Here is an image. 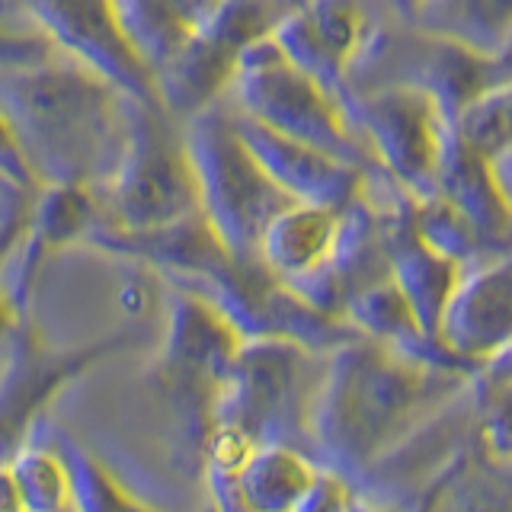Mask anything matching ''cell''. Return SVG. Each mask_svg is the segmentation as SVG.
Returning <instances> with one entry per match:
<instances>
[{
    "instance_id": "obj_22",
    "label": "cell",
    "mask_w": 512,
    "mask_h": 512,
    "mask_svg": "<svg viewBox=\"0 0 512 512\" xmlns=\"http://www.w3.org/2000/svg\"><path fill=\"white\" fill-rule=\"evenodd\" d=\"M32 202V199H29ZM26 215H29V205L23 208V212H16L10 218L0 221V266H4L10 260V253L16 250V244H20L23 237V228H26Z\"/></svg>"
},
{
    "instance_id": "obj_8",
    "label": "cell",
    "mask_w": 512,
    "mask_h": 512,
    "mask_svg": "<svg viewBox=\"0 0 512 512\" xmlns=\"http://www.w3.org/2000/svg\"><path fill=\"white\" fill-rule=\"evenodd\" d=\"M234 125L244 144L253 151V157L260 160V167L269 173V180L292 202L324 205L343 212V208H349L365 192V180L372 170H362L343 157H333L314 148V144L272 132V128L247 119L237 109H234Z\"/></svg>"
},
{
    "instance_id": "obj_7",
    "label": "cell",
    "mask_w": 512,
    "mask_h": 512,
    "mask_svg": "<svg viewBox=\"0 0 512 512\" xmlns=\"http://www.w3.org/2000/svg\"><path fill=\"white\" fill-rule=\"evenodd\" d=\"M375 32L362 0H304L272 29L282 55L333 96H346L349 68Z\"/></svg>"
},
{
    "instance_id": "obj_26",
    "label": "cell",
    "mask_w": 512,
    "mask_h": 512,
    "mask_svg": "<svg viewBox=\"0 0 512 512\" xmlns=\"http://www.w3.org/2000/svg\"><path fill=\"white\" fill-rule=\"evenodd\" d=\"M388 4L397 10V16H400V20H407V16L416 10V7H420L423 4V0H388Z\"/></svg>"
},
{
    "instance_id": "obj_14",
    "label": "cell",
    "mask_w": 512,
    "mask_h": 512,
    "mask_svg": "<svg viewBox=\"0 0 512 512\" xmlns=\"http://www.w3.org/2000/svg\"><path fill=\"white\" fill-rule=\"evenodd\" d=\"M404 23L480 58L512 48V0H423Z\"/></svg>"
},
{
    "instance_id": "obj_25",
    "label": "cell",
    "mask_w": 512,
    "mask_h": 512,
    "mask_svg": "<svg viewBox=\"0 0 512 512\" xmlns=\"http://www.w3.org/2000/svg\"><path fill=\"white\" fill-rule=\"evenodd\" d=\"M0 512H23L20 484L10 480L7 474H0Z\"/></svg>"
},
{
    "instance_id": "obj_17",
    "label": "cell",
    "mask_w": 512,
    "mask_h": 512,
    "mask_svg": "<svg viewBox=\"0 0 512 512\" xmlns=\"http://www.w3.org/2000/svg\"><path fill=\"white\" fill-rule=\"evenodd\" d=\"M452 128L464 144H471L484 157L512 148V77L464 103L452 116Z\"/></svg>"
},
{
    "instance_id": "obj_10",
    "label": "cell",
    "mask_w": 512,
    "mask_h": 512,
    "mask_svg": "<svg viewBox=\"0 0 512 512\" xmlns=\"http://www.w3.org/2000/svg\"><path fill=\"white\" fill-rule=\"evenodd\" d=\"M106 224L100 189L90 186H39L29 202L26 228L10 260H16V288H26L48 253L84 247L90 234Z\"/></svg>"
},
{
    "instance_id": "obj_6",
    "label": "cell",
    "mask_w": 512,
    "mask_h": 512,
    "mask_svg": "<svg viewBox=\"0 0 512 512\" xmlns=\"http://www.w3.org/2000/svg\"><path fill=\"white\" fill-rule=\"evenodd\" d=\"M58 55L103 77L128 100H157L154 71L128 39L112 0H16Z\"/></svg>"
},
{
    "instance_id": "obj_13",
    "label": "cell",
    "mask_w": 512,
    "mask_h": 512,
    "mask_svg": "<svg viewBox=\"0 0 512 512\" xmlns=\"http://www.w3.org/2000/svg\"><path fill=\"white\" fill-rule=\"evenodd\" d=\"M340 221L343 212L336 208L288 202L266 224L260 244H256V260L282 282L308 276L330 260L336 237H340Z\"/></svg>"
},
{
    "instance_id": "obj_18",
    "label": "cell",
    "mask_w": 512,
    "mask_h": 512,
    "mask_svg": "<svg viewBox=\"0 0 512 512\" xmlns=\"http://www.w3.org/2000/svg\"><path fill=\"white\" fill-rule=\"evenodd\" d=\"M48 55H55V48L36 26L0 23V68H20V64L42 61Z\"/></svg>"
},
{
    "instance_id": "obj_11",
    "label": "cell",
    "mask_w": 512,
    "mask_h": 512,
    "mask_svg": "<svg viewBox=\"0 0 512 512\" xmlns=\"http://www.w3.org/2000/svg\"><path fill=\"white\" fill-rule=\"evenodd\" d=\"M436 192H442L474 224L490 256L512 253V212L500 186H496L490 157L464 144L452 122H448L436 167Z\"/></svg>"
},
{
    "instance_id": "obj_3",
    "label": "cell",
    "mask_w": 512,
    "mask_h": 512,
    "mask_svg": "<svg viewBox=\"0 0 512 512\" xmlns=\"http://www.w3.org/2000/svg\"><path fill=\"white\" fill-rule=\"evenodd\" d=\"M100 199L106 224L122 231L160 228L199 215L183 122L173 119L160 100L125 96V144Z\"/></svg>"
},
{
    "instance_id": "obj_9",
    "label": "cell",
    "mask_w": 512,
    "mask_h": 512,
    "mask_svg": "<svg viewBox=\"0 0 512 512\" xmlns=\"http://www.w3.org/2000/svg\"><path fill=\"white\" fill-rule=\"evenodd\" d=\"M439 340L474 368L512 346V253L461 269L439 320Z\"/></svg>"
},
{
    "instance_id": "obj_16",
    "label": "cell",
    "mask_w": 512,
    "mask_h": 512,
    "mask_svg": "<svg viewBox=\"0 0 512 512\" xmlns=\"http://www.w3.org/2000/svg\"><path fill=\"white\" fill-rule=\"evenodd\" d=\"M410 221L416 234H420L432 250L448 256V260L458 263L461 269L493 260L484 247V240L474 231V224L464 218L442 192H429L423 199H410Z\"/></svg>"
},
{
    "instance_id": "obj_19",
    "label": "cell",
    "mask_w": 512,
    "mask_h": 512,
    "mask_svg": "<svg viewBox=\"0 0 512 512\" xmlns=\"http://www.w3.org/2000/svg\"><path fill=\"white\" fill-rule=\"evenodd\" d=\"M0 180L16 186V189H26V192L39 189L36 173H32L29 160H26V154L20 148V141H16L13 125L4 116V109H0Z\"/></svg>"
},
{
    "instance_id": "obj_23",
    "label": "cell",
    "mask_w": 512,
    "mask_h": 512,
    "mask_svg": "<svg viewBox=\"0 0 512 512\" xmlns=\"http://www.w3.org/2000/svg\"><path fill=\"white\" fill-rule=\"evenodd\" d=\"M32 196H36V192L16 189V186H10V183L0 180V221L10 218V215H16V212H23Z\"/></svg>"
},
{
    "instance_id": "obj_20",
    "label": "cell",
    "mask_w": 512,
    "mask_h": 512,
    "mask_svg": "<svg viewBox=\"0 0 512 512\" xmlns=\"http://www.w3.org/2000/svg\"><path fill=\"white\" fill-rule=\"evenodd\" d=\"M480 404H487V423H484V439L493 452L512 455V384L496 388L480 397Z\"/></svg>"
},
{
    "instance_id": "obj_12",
    "label": "cell",
    "mask_w": 512,
    "mask_h": 512,
    "mask_svg": "<svg viewBox=\"0 0 512 512\" xmlns=\"http://www.w3.org/2000/svg\"><path fill=\"white\" fill-rule=\"evenodd\" d=\"M237 58V45H231L212 26H202L196 36H189L164 64L154 68L160 106L180 122L215 106L231 90Z\"/></svg>"
},
{
    "instance_id": "obj_4",
    "label": "cell",
    "mask_w": 512,
    "mask_h": 512,
    "mask_svg": "<svg viewBox=\"0 0 512 512\" xmlns=\"http://www.w3.org/2000/svg\"><path fill=\"white\" fill-rule=\"evenodd\" d=\"M228 100L237 112L272 132L314 144V148L343 157L362 170H378L352 128L340 96H333L314 77L295 68L272 36L247 45L244 55L237 58Z\"/></svg>"
},
{
    "instance_id": "obj_24",
    "label": "cell",
    "mask_w": 512,
    "mask_h": 512,
    "mask_svg": "<svg viewBox=\"0 0 512 512\" xmlns=\"http://www.w3.org/2000/svg\"><path fill=\"white\" fill-rule=\"evenodd\" d=\"M490 167H493V176H496V186H500L503 199H506L509 212H512V148L490 157Z\"/></svg>"
},
{
    "instance_id": "obj_2",
    "label": "cell",
    "mask_w": 512,
    "mask_h": 512,
    "mask_svg": "<svg viewBox=\"0 0 512 512\" xmlns=\"http://www.w3.org/2000/svg\"><path fill=\"white\" fill-rule=\"evenodd\" d=\"M183 138L196 173L199 215L231 256L256 260L266 224L292 199L269 180L240 138L228 96L186 119Z\"/></svg>"
},
{
    "instance_id": "obj_5",
    "label": "cell",
    "mask_w": 512,
    "mask_h": 512,
    "mask_svg": "<svg viewBox=\"0 0 512 512\" xmlns=\"http://www.w3.org/2000/svg\"><path fill=\"white\" fill-rule=\"evenodd\" d=\"M343 109L375 167L394 186L404 189L410 199L436 192V167L452 122L436 96L407 84H381L346 90Z\"/></svg>"
},
{
    "instance_id": "obj_1",
    "label": "cell",
    "mask_w": 512,
    "mask_h": 512,
    "mask_svg": "<svg viewBox=\"0 0 512 512\" xmlns=\"http://www.w3.org/2000/svg\"><path fill=\"white\" fill-rule=\"evenodd\" d=\"M0 109L39 186L103 189L125 144V96L64 55L0 68Z\"/></svg>"
},
{
    "instance_id": "obj_21",
    "label": "cell",
    "mask_w": 512,
    "mask_h": 512,
    "mask_svg": "<svg viewBox=\"0 0 512 512\" xmlns=\"http://www.w3.org/2000/svg\"><path fill=\"white\" fill-rule=\"evenodd\" d=\"M477 372H480V381L490 384L487 394L496 391V388H506V384H512V346H506L503 352H496V356L490 362L480 365ZM480 397H484V391H480Z\"/></svg>"
},
{
    "instance_id": "obj_15",
    "label": "cell",
    "mask_w": 512,
    "mask_h": 512,
    "mask_svg": "<svg viewBox=\"0 0 512 512\" xmlns=\"http://www.w3.org/2000/svg\"><path fill=\"white\" fill-rule=\"evenodd\" d=\"M112 4L128 39L154 71L212 20L221 0H112Z\"/></svg>"
}]
</instances>
